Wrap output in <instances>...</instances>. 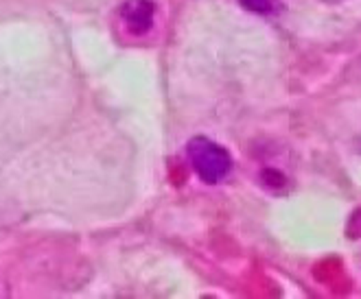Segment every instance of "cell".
<instances>
[{"instance_id": "277c9868", "label": "cell", "mask_w": 361, "mask_h": 299, "mask_svg": "<svg viewBox=\"0 0 361 299\" xmlns=\"http://www.w3.org/2000/svg\"><path fill=\"white\" fill-rule=\"evenodd\" d=\"M261 179L269 190H283L287 186V177L281 173V170H274V168H265Z\"/></svg>"}, {"instance_id": "5b68a950", "label": "cell", "mask_w": 361, "mask_h": 299, "mask_svg": "<svg viewBox=\"0 0 361 299\" xmlns=\"http://www.w3.org/2000/svg\"><path fill=\"white\" fill-rule=\"evenodd\" d=\"M324 3H342V0H324Z\"/></svg>"}, {"instance_id": "7a4b0ae2", "label": "cell", "mask_w": 361, "mask_h": 299, "mask_svg": "<svg viewBox=\"0 0 361 299\" xmlns=\"http://www.w3.org/2000/svg\"><path fill=\"white\" fill-rule=\"evenodd\" d=\"M156 18V5L152 0H127L121 7V20L132 35L140 37L149 33Z\"/></svg>"}, {"instance_id": "3957f363", "label": "cell", "mask_w": 361, "mask_h": 299, "mask_svg": "<svg viewBox=\"0 0 361 299\" xmlns=\"http://www.w3.org/2000/svg\"><path fill=\"white\" fill-rule=\"evenodd\" d=\"M239 5L259 15H276L283 11V0H239Z\"/></svg>"}, {"instance_id": "6da1fadb", "label": "cell", "mask_w": 361, "mask_h": 299, "mask_svg": "<svg viewBox=\"0 0 361 299\" xmlns=\"http://www.w3.org/2000/svg\"><path fill=\"white\" fill-rule=\"evenodd\" d=\"M188 162L204 184H219L232 170V158L226 148L204 136H197L186 146Z\"/></svg>"}]
</instances>
